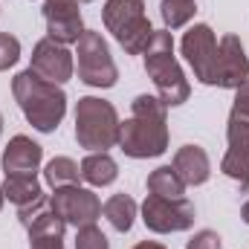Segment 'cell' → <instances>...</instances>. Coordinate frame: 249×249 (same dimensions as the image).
Instances as JSON below:
<instances>
[{
    "mask_svg": "<svg viewBox=\"0 0 249 249\" xmlns=\"http://www.w3.org/2000/svg\"><path fill=\"white\" fill-rule=\"evenodd\" d=\"M142 55H145V72L154 81L162 105L177 107V105L188 102L191 87H188V78L183 72V67H180V61L174 58L171 32L168 29H154V38H151V44H148V50Z\"/></svg>",
    "mask_w": 249,
    "mask_h": 249,
    "instance_id": "cell-3",
    "label": "cell"
},
{
    "mask_svg": "<svg viewBox=\"0 0 249 249\" xmlns=\"http://www.w3.org/2000/svg\"><path fill=\"white\" fill-rule=\"evenodd\" d=\"M18 58H20V41L15 35L0 32V72L9 70V67H15Z\"/></svg>",
    "mask_w": 249,
    "mask_h": 249,
    "instance_id": "cell-24",
    "label": "cell"
},
{
    "mask_svg": "<svg viewBox=\"0 0 249 249\" xmlns=\"http://www.w3.org/2000/svg\"><path fill=\"white\" fill-rule=\"evenodd\" d=\"M47 183L53 188H64V186H78V177H81V168L70 160V157H55L50 160L47 171H44Z\"/></svg>",
    "mask_w": 249,
    "mask_h": 249,
    "instance_id": "cell-21",
    "label": "cell"
},
{
    "mask_svg": "<svg viewBox=\"0 0 249 249\" xmlns=\"http://www.w3.org/2000/svg\"><path fill=\"white\" fill-rule=\"evenodd\" d=\"M50 209L61 217L67 226H90L102 217V200L81 186H64V188H53L50 197Z\"/></svg>",
    "mask_w": 249,
    "mask_h": 249,
    "instance_id": "cell-8",
    "label": "cell"
},
{
    "mask_svg": "<svg viewBox=\"0 0 249 249\" xmlns=\"http://www.w3.org/2000/svg\"><path fill=\"white\" fill-rule=\"evenodd\" d=\"M186 249H223V244H220V235H217V232L200 229V232L186 244Z\"/></svg>",
    "mask_w": 249,
    "mask_h": 249,
    "instance_id": "cell-25",
    "label": "cell"
},
{
    "mask_svg": "<svg viewBox=\"0 0 249 249\" xmlns=\"http://www.w3.org/2000/svg\"><path fill=\"white\" fill-rule=\"evenodd\" d=\"M3 200H6V194H3V188H0V209H3Z\"/></svg>",
    "mask_w": 249,
    "mask_h": 249,
    "instance_id": "cell-29",
    "label": "cell"
},
{
    "mask_svg": "<svg viewBox=\"0 0 249 249\" xmlns=\"http://www.w3.org/2000/svg\"><path fill=\"white\" fill-rule=\"evenodd\" d=\"M64 223L61 217L50 209H41L29 223H26V232H29V249H64Z\"/></svg>",
    "mask_w": 249,
    "mask_h": 249,
    "instance_id": "cell-15",
    "label": "cell"
},
{
    "mask_svg": "<svg viewBox=\"0 0 249 249\" xmlns=\"http://www.w3.org/2000/svg\"><path fill=\"white\" fill-rule=\"evenodd\" d=\"M148 191L157 194V197L180 200V197H186V183L180 180V174L171 165H160V168H154L148 174Z\"/></svg>",
    "mask_w": 249,
    "mask_h": 249,
    "instance_id": "cell-20",
    "label": "cell"
},
{
    "mask_svg": "<svg viewBox=\"0 0 249 249\" xmlns=\"http://www.w3.org/2000/svg\"><path fill=\"white\" fill-rule=\"evenodd\" d=\"M44 20H47V38L55 44H78L84 35L78 0H44Z\"/></svg>",
    "mask_w": 249,
    "mask_h": 249,
    "instance_id": "cell-12",
    "label": "cell"
},
{
    "mask_svg": "<svg viewBox=\"0 0 249 249\" xmlns=\"http://www.w3.org/2000/svg\"><path fill=\"white\" fill-rule=\"evenodd\" d=\"M3 194L9 203H15L18 209H29L35 203H44V191H41V183L32 177V174H12L3 180Z\"/></svg>",
    "mask_w": 249,
    "mask_h": 249,
    "instance_id": "cell-17",
    "label": "cell"
},
{
    "mask_svg": "<svg viewBox=\"0 0 249 249\" xmlns=\"http://www.w3.org/2000/svg\"><path fill=\"white\" fill-rule=\"evenodd\" d=\"M194 203H188L186 197L171 200V197H157L148 194L142 203V220L151 232L157 235H171V232H186L194 226Z\"/></svg>",
    "mask_w": 249,
    "mask_h": 249,
    "instance_id": "cell-7",
    "label": "cell"
},
{
    "mask_svg": "<svg viewBox=\"0 0 249 249\" xmlns=\"http://www.w3.org/2000/svg\"><path fill=\"white\" fill-rule=\"evenodd\" d=\"M102 20L127 55H142L154 38V26L145 18V0H107Z\"/></svg>",
    "mask_w": 249,
    "mask_h": 249,
    "instance_id": "cell-5",
    "label": "cell"
},
{
    "mask_svg": "<svg viewBox=\"0 0 249 249\" xmlns=\"http://www.w3.org/2000/svg\"><path fill=\"white\" fill-rule=\"evenodd\" d=\"M75 55H78V78L87 84V87H113L119 81V70L116 61L110 55V47L107 41L102 38V32H93V29H84V35L78 38L75 44Z\"/></svg>",
    "mask_w": 249,
    "mask_h": 249,
    "instance_id": "cell-6",
    "label": "cell"
},
{
    "mask_svg": "<svg viewBox=\"0 0 249 249\" xmlns=\"http://www.w3.org/2000/svg\"><path fill=\"white\" fill-rule=\"evenodd\" d=\"M75 249H110V244H107L105 232H102L96 223H90V226H81V229H78V235H75Z\"/></svg>",
    "mask_w": 249,
    "mask_h": 249,
    "instance_id": "cell-23",
    "label": "cell"
},
{
    "mask_svg": "<svg viewBox=\"0 0 249 249\" xmlns=\"http://www.w3.org/2000/svg\"><path fill=\"white\" fill-rule=\"evenodd\" d=\"M12 96L20 107V113L26 116V122L41 133H53L58 130L64 113H67V93L61 84L44 81L38 72L23 70L12 78Z\"/></svg>",
    "mask_w": 249,
    "mask_h": 249,
    "instance_id": "cell-2",
    "label": "cell"
},
{
    "mask_svg": "<svg viewBox=\"0 0 249 249\" xmlns=\"http://www.w3.org/2000/svg\"><path fill=\"white\" fill-rule=\"evenodd\" d=\"M78 168H81V180H87L90 186H96V188L110 186L119 177V165H116V160L107 151H93L90 157L81 160Z\"/></svg>",
    "mask_w": 249,
    "mask_h": 249,
    "instance_id": "cell-18",
    "label": "cell"
},
{
    "mask_svg": "<svg viewBox=\"0 0 249 249\" xmlns=\"http://www.w3.org/2000/svg\"><path fill=\"white\" fill-rule=\"evenodd\" d=\"M226 139H229V151L220 162V171L235 180L241 191L249 188V116L244 113H229L226 122Z\"/></svg>",
    "mask_w": 249,
    "mask_h": 249,
    "instance_id": "cell-9",
    "label": "cell"
},
{
    "mask_svg": "<svg viewBox=\"0 0 249 249\" xmlns=\"http://www.w3.org/2000/svg\"><path fill=\"white\" fill-rule=\"evenodd\" d=\"M165 105L157 96H136L130 102V119L122 122L119 148L130 160H151L168 151V122Z\"/></svg>",
    "mask_w": 249,
    "mask_h": 249,
    "instance_id": "cell-1",
    "label": "cell"
},
{
    "mask_svg": "<svg viewBox=\"0 0 249 249\" xmlns=\"http://www.w3.org/2000/svg\"><path fill=\"white\" fill-rule=\"evenodd\" d=\"M232 110L249 116V81H244V84L235 90V105H232Z\"/></svg>",
    "mask_w": 249,
    "mask_h": 249,
    "instance_id": "cell-26",
    "label": "cell"
},
{
    "mask_svg": "<svg viewBox=\"0 0 249 249\" xmlns=\"http://www.w3.org/2000/svg\"><path fill=\"white\" fill-rule=\"evenodd\" d=\"M119 113L110 102L96 99V96H84L75 105V139L81 148L87 151H107L113 145H119Z\"/></svg>",
    "mask_w": 249,
    "mask_h": 249,
    "instance_id": "cell-4",
    "label": "cell"
},
{
    "mask_svg": "<svg viewBox=\"0 0 249 249\" xmlns=\"http://www.w3.org/2000/svg\"><path fill=\"white\" fill-rule=\"evenodd\" d=\"M244 81H249V58L244 53V44H241L238 35H223L217 41V58H214L212 87L238 90Z\"/></svg>",
    "mask_w": 249,
    "mask_h": 249,
    "instance_id": "cell-11",
    "label": "cell"
},
{
    "mask_svg": "<svg viewBox=\"0 0 249 249\" xmlns=\"http://www.w3.org/2000/svg\"><path fill=\"white\" fill-rule=\"evenodd\" d=\"M41 160H44V148L38 142H32L29 136L18 133L9 139L6 145V154H3V174L12 177V174H32L41 168Z\"/></svg>",
    "mask_w": 249,
    "mask_h": 249,
    "instance_id": "cell-14",
    "label": "cell"
},
{
    "mask_svg": "<svg viewBox=\"0 0 249 249\" xmlns=\"http://www.w3.org/2000/svg\"><path fill=\"white\" fill-rule=\"evenodd\" d=\"M133 249H165L162 244H157V241H142V244H136Z\"/></svg>",
    "mask_w": 249,
    "mask_h": 249,
    "instance_id": "cell-27",
    "label": "cell"
},
{
    "mask_svg": "<svg viewBox=\"0 0 249 249\" xmlns=\"http://www.w3.org/2000/svg\"><path fill=\"white\" fill-rule=\"evenodd\" d=\"M171 168L180 174V180H183L186 186H203V183L212 177L209 154H206L200 145H183V148H177Z\"/></svg>",
    "mask_w": 249,
    "mask_h": 249,
    "instance_id": "cell-16",
    "label": "cell"
},
{
    "mask_svg": "<svg viewBox=\"0 0 249 249\" xmlns=\"http://www.w3.org/2000/svg\"><path fill=\"white\" fill-rule=\"evenodd\" d=\"M0 133H3V113H0Z\"/></svg>",
    "mask_w": 249,
    "mask_h": 249,
    "instance_id": "cell-30",
    "label": "cell"
},
{
    "mask_svg": "<svg viewBox=\"0 0 249 249\" xmlns=\"http://www.w3.org/2000/svg\"><path fill=\"white\" fill-rule=\"evenodd\" d=\"M194 12H197L194 0H162L160 3V15H162V23H165L168 32L186 26L188 20L194 18Z\"/></svg>",
    "mask_w": 249,
    "mask_h": 249,
    "instance_id": "cell-22",
    "label": "cell"
},
{
    "mask_svg": "<svg viewBox=\"0 0 249 249\" xmlns=\"http://www.w3.org/2000/svg\"><path fill=\"white\" fill-rule=\"evenodd\" d=\"M136 200L130 197V194H113V197H107V203L102 206V212H105V217H107V223L116 229V232H130V226H133V220H136Z\"/></svg>",
    "mask_w": 249,
    "mask_h": 249,
    "instance_id": "cell-19",
    "label": "cell"
},
{
    "mask_svg": "<svg viewBox=\"0 0 249 249\" xmlns=\"http://www.w3.org/2000/svg\"><path fill=\"white\" fill-rule=\"evenodd\" d=\"M78 3H93V0H78Z\"/></svg>",
    "mask_w": 249,
    "mask_h": 249,
    "instance_id": "cell-31",
    "label": "cell"
},
{
    "mask_svg": "<svg viewBox=\"0 0 249 249\" xmlns=\"http://www.w3.org/2000/svg\"><path fill=\"white\" fill-rule=\"evenodd\" d=\"M180 50L186 55L188 67L194 70V78L212 87V75H214V58H217V38L212 32L209 23H194L183 35Z\"/></svg>",
    "mask_w": 249,
    "mask_h": 249,
    "instance_id": "cell-10",
    "label": "cell"
},
{
    "mask_svg": "<svg viewBox=\"0 0 249 249\" xmlns=\"http://www.w3.org/2000/svg\"><path fill=\"white\" fill-rule=\"evenodd\" d=\"M32 72H38L44 81H53V84H67L72 78V53L64 47V44H55L53 38H44L35 44L32 50V64H29Z\"/></svg>",
    "mask_w": 249,
    "mask_h": 249,
    "instance_id": "cell-13",
    "label": "cell"
},
{
    "mask_svg": "<svg viewBox=\"0 0 249 249\" xmlns=\"http://www.w3.org/2000/svg\"><path fill=\"white\" fill-rule=\"evenodd\" d=\"M241 217H244V223L249 226V200L244 203V209H241Z\"/></svg>",
    "mask_w": 249,
    "mask_h": 249,
    "instance_id": "cell-28",
    "label": "cell"
}]
</instances>
